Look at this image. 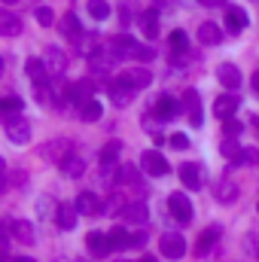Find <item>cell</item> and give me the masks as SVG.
I'll list each match as a JSON object with an SVG mask.
<instances>
[{
    "label": "cell",
    "instance_id": "obj_36",
    "mask_svg": "<svg viewBox=\"0 0 259 262\" xmlns=\"http://www.w3.org/2000/svg\"><path fill=\"white\" fill-rule=\"evenodd\" d=\"M220 152L229 156V159H238V156H241V146H238L235 137H226V140H220Z\"/></svg>",
    "mask_w": 259,
    "mask_h": 262
},
{
    "label": "cell",
    "instance_id": "obj_50",
    "mask_svg": "<svg viewBox=\"0 0 259 262\" xmlns=\"http://www.w3.org/2000/svg\"><path fill=\"white\" fill-rule=\"evenodd\" d=\"M256 210H259V204H256Z\"/></svg>",
    "mask_w": 259,
    "mask_h": 262
},
{
    "label": "cell",
    "instance_id": "obj_14",
    "mask_svg": "<svg viewBox=\"0 0 259 262\" xmlns=\"http://www.w3.org/2000/svg\"><path fill=\"white\" fill-rule=\"evenodd\" d=\"M241 107V101H238V95L235 92H229V95H220L217 101H213V113H217V119H232L235 116V110Z\"/></svg>",
    "mask_w": 259,
    "mask_h": 262
},
{
    "label": "cell",
    "instance_id": "obj_15",
    "mask_svg": "<svg viewBox=\"0 0 259 262\" xmlns=\"http://www.w3.org/2000/svg\"><path fill=\"white\" fill-rule=\"evenodd\" d=\"M43 61H46V67H49V76H61L67 70V55L61 46H49L46 49V55H43Z\"/></svg>",
    "mask_w": 259,
    "mask_h": 262
},
{
    "label": "cell",
    "instance_id": "obj_43",
    "mask_svg": "<svg viewBox=\"0 0 259 262\" xmlns=\"http://www.w3.org/2000/svg\"><path fill=\"white\" fill-rule=\"evenodd\" d=\"M250 85H253V92H256V95H259V70H256V73H253V76H250Z\"/></svg>",
    "mask_w": 259,
    "mask_h": 262
},
{
    "label": "cell",
    "instance_id": "obj_37",
    "mask_svg": "<svg viewBox=\"0 0 259 262\" xmlns=\"http://www.w3.org/2000/svg\"><path fill=\"white\" fill-rule=\"evenodd\" d=\"M34 18H37L43 28H49V25L55 21V12H52L49 6H37V9H34Z\"/></svg>",
    "mask_w": 259,
    "mask_h": 262
},
{
    "label": "cell",
    "instance_id": "obj_20",
    "mask_svg": "<svg viewBox=\"0 0 259 262\" xmlns=\"http://www.w3.org/2000/svg\"><path fill=\"white\" fill-rule=\"evenodd\" d=\"M213 198H217L220 204H232V201L238 198V183H235V180H217V183H213Z\"/></svg>",
    "mask_w": 259,
    "mask_h": 262
},
{
    "label": "cell",
    "instance_id": "obj_48",
    "mask_svg": "<svg viewBox=\"0 0 259 262\" xmlns=\"http://www.w3.org/2000/svg\"><path fill=\"white\" fill-rule=\"evenodd\" d=\"M253 125H256V128H259V116H256V119H253Z\"/></svg>",
    "mask_w": 259,
    "mask_h": 262
},
{
    "label": "cell",
    "instance_id": "obj_45",
    "mask_svg": "<svg viewBox=\"0 0 259 262\" xmlns=\"http://www.w3.org/2000/svg\"><path fill=\"white\" fill-rule=\"evenodd\" d=\"M137 262H159V259H156V256H140Z\"/></svg>",
    "mask_w": 259,
    "mask_h": 262
},
{
    "label": "cell",
    "instance_id": "obj_46",
    "mask_svg": "<svg viewBox=\"0 0 259 262\" xmlns=\"http://www.w3.org/2000/svg\"><path fill=\"white\" fill-rule=\"evenodd\" d=\"M201 3H204V6H213V3H220V0H201Z\"/></svg>",
    "mask_w": 259,
    "mask_h": 262
},
{
    "label": "cell",
    "instance_id": "obj_42",
    "mask_svg": "<svg viewBox=\"0 0 259 262\" xmlns=\"http://www.w3.org/2000/svg\"><path fill=\"white\" fill-rule=\"evenodd\" d=\"M25 180H28L25 171H12V183H25Z\"/></svg>",
    "mask_w": 259,
    "mask_h": 262
},
{
    "label": "cell",
    "instance_id": "obj_49",
    "mask_svg": "<svg viewBox=\"0 0 259 262\" xmlns=\"http://www.w3.org/2000/svg\"><path fill=\"white\" fill-rule=\"evenodd\" d=\"M76 262H89V259H76Z\"/></svg>",
    "mask_w": 259,
    "mask_h": 262
},
{
    "label": "cell",
    "instance_id": "obj_41",
    "mask_svg": "<svg viewBox=\"0 0 259 262\" xmlns=\"http://www.w3.org/2000/svg\"><path fill=\"white\" fill-rule=\"evenodd\" d=\"M171 146H174V149H186V146H189V140H186L183 134H171Z\"/></svg>",
    "mask_w": 259,
    "mask_h": 262
},
{
    "label": "cell",
    "instance_id": "obj_3",
    "mask_svg": "<svg viewBox=\"0 0 259 262\" xmlns=\"http://www.w3.org/2000/svg\"><path fill=\"white\" fill-rule=\"evenodd\" d=\"M180 113H183V101L174 98V95H159V101L153 104V116H156L159 122H171V119H177Z\"/></svg>",
    "mask_w": 259,
    "mask_h": 262
},
{
    "label": "cell",
    "instance_id": "obj_31",
    "mask_svg": "<svg viewBox=\"0 0 259 262\" xmlns=\"http://www.w3.org/2000/svg\"><path fill=\"white\" fill-rule=\"evenodd\" d=\"M198 40H201L204 46H213V43H220V25H213V21H204V25L198 28Z\"/></svg>",
    "mask_w": 259,
    "mask_h": 262
},
{
    "label": "cell",
    "instance_id": "obj_27",
    "mask_svg": "<svg viewBox=\"0 0 259 262\" xmlns=\"http://www.w3.org/2000/svg\"><path fill=\"white\" fill-rule=\"evenodd\" d=\"M226 28L229 31H244L247 28V12L241 6H229L226 9Z\"/></svg>",
    "mask_w": 259,
    "mask_h": 262
},
{
    "label": "cell",
    "instance_id": "obj_38",
    "mask_svg": "<svg viewBox=\"0 0 259 262\" xmlns=\"http://www.w3.org/2000/svg\"><path fill=\"white\" fill-rule=\"evenodd\" d=\"M241 162H247V165H259V149L253 146H247V149H241V156H238Z\"/></svg>",
    "mask_w": 259,
    "mask_h": 262
},
{
    "label": "cell",
    "instance_id": "obj_21",
    "mask_svg": "<svg viewBox=\"0 0 259 262\" xmlns=\"http://www.w3.org/2000/svg\"><path fill=\"white\" fill-rule=\"evenodd\" d=\"M217 79H220L229 92L241 89V70H238L235 64H220V70H217Z\"/></svg>",
    "mask_w": 259,
    "mask_h": 262
},
{
    "label": "cell",
    "instance_id": "obj_18",
    "mask_svg": "<svg viewBox=\"0 0 259 262\" xmlns=\"http://www.w3.org/2000/svg\"><path fill=\"white\" fill-rule=\"evenodd\" d=\"M137 25H140V31H143L146 40H156L159 37V12L156 9H143L137 15Z\"/></svg>",
    "mask_w": 259,
    "mask_h": 262
},
{
    "label": "cell",
    "instance_id": "obj_7",
    "mask_svg": "<svg viewBox=\"0 0 259 262\" xmlns=\"http://www.w3.org/2000/svg\"><path fill=\"white\" fill-rule=\"evenodd\" d=\"M168 210H171V216L177 223H189L192 220V204H189V198L183 192H171L168 195Z\"/></svg>",
    "mask_w": 259,
    "mask_h": 262
},
{
    "label": "cell",
    "instance_id": "obj_40",
    "mask_svg": "<svg viewBox=\"0 0 259 262\" xmlns=\"http://www.w3.org/2000/svg\"><path fill=\"white\" fill-rule=\"evenodd\" d=\"M241 122H238V119H226V137H238V134H241Z\"/></svg>",
    "mask_w": 259,
    "mask_h": 262
},
{
    "label": "cell",
    "instance_id": "obj_24",
    "mask_svg": "<svg viewBox=\"0 0 259 262\" xmlns=\"http://www.w3.org/2000/svg\"><path fill=\"white\" fill-rule=\"evenodd\" d=\"M0 34H3V37H18V34H21V18H18L15 12L3 9V12H0Z\"/></svg>",
    "mask_w": 259,
    "mask_h": 262
},
{
    "label": "cell",
    "instance_id": "obj_28",
    "mask_svg": "<svg viewBox=\"0 0 259 262\" xmlns=\"http://www.w3.org/2000/svg\"><path fill=\"white\" fill-rule=\"evenodd\" d=\"M89 67H92L95 73H101V76H104V73H110L113 58H110V55H104L101 49H92V52H89Z\"/></svg>",
    "mask_w": 259,
    "mask_h": 262
},
{
    "label": "cell",
    "instance_id": "obj_32",
    "mask_svg": "<svg viewBox=\"0 0 259 262\" xmlns=\"http://www.w3.org/2000/svg\"><path fill=\"white\" fill-rule=\"evenodd\" d=\"M61 171H64V177L76 180V177H82V171H85V162H82L79 156H70V159H64V162H61Z\"/></svg>",
    "mask_w": 259,
    "mask_h": 262
},
{
    "label": "cell",
    "instance_id": "obj_4",
    "mask_svg": "<svg viewBox=\"0 0 259 262\" xmlns=\"http://www.w3.org/2000/svg\"><path fill=\"white\" fill-rule=\"evenodd\" d=\"M159 250H162V256H168V259H180V256H186V241H183L180 232H165V235L159 238Z\"/></svg>",
    "mask_w": 259,
    "mask_h": 262
},
{
    "label": "cell",
    "instance_id": "obj_8",
    "mask_svg": "<svg viewBox=\"0 0 259 262\" xmlns=\"http://www.w3.org/2000/svg\"><path fill=\"white\" fill-rule=\"evenodd\" d=\"M76 210H79V216H98V213H107V207H104V201L95 195V192H79L76 195Z\"/></svg>",
    "mask_w": 259,
    "mask_h": 262
},
{
    "label": "cell",
    "instance_id": "obj_11",
    "mask_svg": "<svg viewBox=\"0 0 259 262\" xmlns=\"http://www.w3.org/2000/svg\"><path fill=\"white\" fill-rule=\"evenodd\" d=\"M149 220V207H146V201H128L125 207H122V223H131V226H143Z\"/></svg>",
    "mask_w": 259,
    "mask_h": 262
},
{
    "label": "cell",
    "instance_id": "obj_12",
    "mask_svg": "<svg viewBox=\"0 0 259 262\" xmlns=\"http://www.w3.org/2000/svg\"><path fill=\"white\" fill-rule=\"evenodd\" d=\"M177 174H180V180H183V186H186V189H201V186H204V168H201V165L183 162Z\"/></svg>",
    "mask_w": 259,
    "mask_h": 262
},
{
    "label": "cell",
    "instance_id": "obj_22",
    "mask_svg": "<svg viewBox=\"0 0 259 262\" xmlns=\"http://www.w3.org/2000/svg\"><path fill=\"white\" fill-rule=\"evenodd\" d=\"M61 34H64L67 40H73V43H82V37H85V31H82V25H79V18H76L73 12H67L64 18H61Z\"/></svg>",
    "mask_w": 259,
    "mask_h": 262
},
{
    "label": "cell",
    "instance_id": "obj_10",
    "mask_svg": "<svg viewBox=\"0 0 259 262\" xmlns=\"http://www.w3.org/2000/svg\"><path fill=\"white\" fill-rule=\"evenodd\" d=\"M85 247H89L95 256H110V253L116 250L113 238H110V235H101V232H89V235H85Z\"/></svg>",
    "mask_w": 259,
    "mask_h": 262
},
{
    "label": "cell",
    "instance_id": "obj_16",
    "mask_svg": "<svg viewBox=\"0 0 259 262\" xmlns=\"http://www.w3.org/2000/svg\"><path fill=\"white\" fill-rule=\"evenodd\" d=\"M220 235H223L220 226H207V229L198 235V241H195V256H207V253L213 250V244L220 241Z\"/></svg>",
    "mask_w": 259,
    "mask_h": 262
},
{
    "label": "cell",
    "instance_id": "obj_35",
    "mask_svg": "<svg viewBox=\"0 0 259 262\" xmlns=\"http://www.w3.org/2000/svg\"><path fill=\"white\" fill-rule=\"evenodd\" d=\"M21 107H25V104H21V98H15V95H9V98H3V101H0V110H3V116H6V119H9L12 113H18Z\"/></svg>",
    "mask_w": 259,
    "mask_h": 262
},
{
    "label": "cell",
    "instance_id": "obj_5",
    "mask_svg": "<svg viewBox=\"0 0 259 262\" xmlns=\"http://www.w3.org/2000/svg\"><path fill=\"white\" fill-rule=\"evenodd\" d=\"M140 168H143L149 177H165V174L171 171L168 159H165L162 152H156V149H146V152L140 156Z\"/></svg>",
    "mask_w": 259,
    "mask_h": 262
},
{
    "label": "cell",
    "instance_id": "obj_6",
    "mask_svg": "<svg viewBox=\"0 0 259 262\" xmlns=\"http://www.w3.org/2000/svg\"><path fill=\"white\" fill-rule=\"evenodd\" d=\"M134 92H137V89H131L122 76H116V79L107 82V95H110V101H113L116 107H128L131 98H134Z\"/></svg>",
    "mask_w": 259,
    "mask_h": 262
},
{
    "label": "cell",
    "instance_id": "obj_33",
    "mask_svg": "<svg viewBox=\"0 0 259 262\" xmlns=\"http://www.w3.org/2000/svg\"><path fill=\"white\" fill-rule=\"evenodd\" d=\"M171 52H189V37L186 31H171Z\"/></svg>",
    "mask_w": 259,
    "mask_h": 262
},
{
    "label": "cell",
    "instance_id": "obj_47",
    "mask_svg": "<svg viewBox=\"0 0 259 262\" xmlns=\"http://www.w3.org/2000/svg\"><path fill=\"white\" fill-rule=\"evenodd\" d=\"M3 3H6V6H12V3H18V0H3Z\"/></svg>",
    "mask_w": 259,
    "mask_h": 262
},
{
    "label": "cell",
    "instance_id": "obj_29",
    "mask_svg": "<svg viewBox=\"0 0 259 262\" xmlns=\"http://www.w3.org/2000/svg\"><path fill=\"white\" fill-rule=\"evenodd\" d=\"M101 113H104V107H101L98 98H92V101H85V104L79 107V119H82V122H98Z\"/></svg>",
    "mask_w": 259,
    "mask_h": 262
},
{
    "label": "cell",
    "instance_id": "obj_44",
    "mask_svg": "<svg viewBox=\"0 0 259 262\" xmlns=\"http://www.w3.org/2000/svg\"><path fill=\"white\" fill-rule=\"evenodd\" d=\"M9 262H37V259H31V256H15V259H9Z\"/></svg>",
    "mask_w": 259,
    "mask_h": 262
},
{
    "label": "cell",
    "instance_id": "obj_19",
    "mask_svg": "<svg viewBox=\"0 0 259 262\" xmlns=\"http://www.w3.org/2000/svg\"><path fill=\"white\" fill-rule=\"evenodd\" d=\"M76 220H79L76 204H58V207H55V223H58V229L70 232V229L76 226Z\"/></svg>",
    "mask_w": 259,
    "mask_h": 262
},
{
    "label": "cell",
    "instance_id": "obj_39",
    "mask_svg": "<svg viewBox=\"0 0 259 262\" xmlns=\"http://www.w3.org/2000/svg\"><path fill=\"white\" fill-rule=\"evenodd\" d=\"M131 9H134V0H125V3L119 6V18H122V25H128L131 18H134V12H131Z\"/></svg>",
    "mask_w": 259,
    "mask_h": 262
},
{
    "label": "cell",
    "instance_id": "obj_25",
    "mask_svg": "<svg viewBox=\"0 0 259 262\" xmlns=\"http://www.w3.org/2000/svg\"><path fill=\"white\" fill-rule=\"evenodd\" d=\"M122 79L128 82L131 89H146V85L153 82V76H149V70H146V67H134V70H125V73H122Z\"/></svg>",
    "mask_w": 259,
    "mask_h": 262
},
{
    "label": "cell",
    "instance_id": "obj_9",
    "mask_svg": "<svg viewBox=\"0 0 259 262\" xmlns=\"http://www.w3.org/2000/svg\"><path fill=\"white\" fill-rule=\"evenodd\" d=\"M6 232H9V238H15V241H21V244H34V241H37L34 226H31L28 220H6Z\"/></svg>",
    "mask_w": 259,
    "mask_h": 262
},
{
    "label": "cell",
    "instance_id": "obj_30",
    "mask_svg": "<svg viewBox=\"0 0 259 262\" xmlns=\"http://www.w3.org/2000/svg\"><path fill=\"white\" fill-rule=\"evenodd\" d=\"M119 156H122V140H110V143H104V149H101V165H116Z\"/></svg>",
    "mask_w": 259,
    "mask_h": 262
},
{
    "label": "cell",
    "instance_id": "obj_26",
    "mask_svg": "<svg viewBox=\"0 0 259 262\" xmlns=\"http://www.w3.org/2000/svg\"><path fill=\"white\" fill-rule=\"evenodd\" d=\"M25 73L34 79V85H40V82H46V79H49V67H46L43 58H31V61L25 64Z\"/></svg>",
    "mask_w": 259,
    "mask_h": 262
},
{
    "label": "cell",
    "instance_id": "obj_13",
    "mask_svg": "<svg viewBox=\"0 0 259 262\" xmlns=\"http://www.w3.org/2000/svg\"><path fill=\"white\" fill-rule=\"evenodd\" d=\"M92 95H95V82H92V79H76V82H70L67 101L76 104V107H82L85 101H92Z\"/></svg>",
    "mask_w": 259,
    "mask_h": 262
},
{
    "label": "cell",
    "instance_id": "obj_34",
    "mask_svg": "<svg viewBox=\"0 0 259 262\" xmlns=\"http://www.w3.org/2000/svg\"><path fill=\"white\" fill-rule=\"evenodd\" d=\"M89 15L98 18V21H104L110 15V3L107 0H89Z\"/></svg>",
    "mask_w": 259,
    "mask_h": 262
},
{
    "label": "cell",
    "instance_id": "obj_1",
    "mask_svg": "<svg viewBox=\"0 0 259 262\" xmlns=\"http://www.w3.org/2000/svg\"><path fill=\"white\" fill-rule=\"evenodd\" d=\"M110 52H113L116 58L122 55V58H134V61H143V64L156 58V52H153L149 46H143V43L131 40V37H125V34H122V37H116V40L110 43Z\"/></svg>",
    "mask_w": 259,
    "mask_h": 262
},
{
    "label": "cell",
    "instance_id": "obj_2",
    "mask_svg": "<svg viewBox=\"0 0 259 262\" xmlns=\"http://www.w3.org/2000/svg\"><path fill=\"white\" fill-rule=\"evenodd\" d=\"M73 156V143L67 140V137H55V140H46L43 146H40V159L43 162H52V165H61L64 159Z\"/></svg>",
    "mask_w": 259,
    "mask_h": 262
},
{
    "label": "cell",
    "instance_id": "obj_17",
    "mask_svg": "<svg viewBox=\"0 0 259 262\" xmlns=\"http://www.w3.org/2000/svg\"><path fill=\"white\" fill-rule=\"evenodd\" d=\"M6 137H9L12 143H28V137H31V125H28V119H15V116H9V119H6Z\"/></svg>",
    "mask_w": 259,
    "mask_h": 262
},
{
    "label": "cell",
    "instance_id": "obj_23",
    "mask_svg": "<svg viewBox=\"0 0 259 262\" xmlns=\"http://www.w3.org/2000/svg\"><path fill=\"white\" fill-rule=\"evenodd\" d=\"M180 101H183V107L189 110V125H192V128L195 125H201V107H198L201 101H198V92H195V89H186Z\"/></svg>",
    "mask_w": 259,
    "mask_h": 262
}]
</instances>
